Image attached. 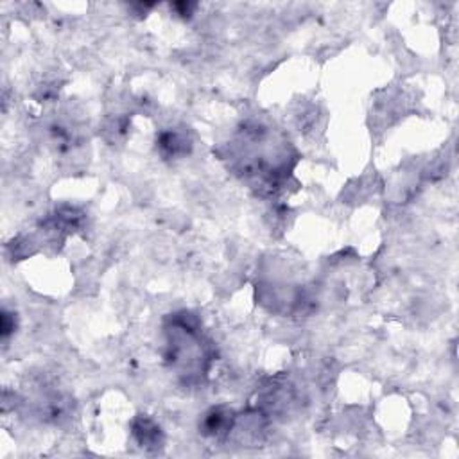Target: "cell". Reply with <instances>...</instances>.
Here are the masks:
<instances>
[{
  "mask_svg": "<svg viewBox=\"0 0 459 459\" xmlns=\"http://www.w3.org/2000/svg\"><path fill=\"white\" fill-rule=\"evenodd\" d=\"M232 413L225 411V409H212L207 415L203 422L205 433L210 434V436H221V434H226L232 430Z\"/></svg>",
  "mask_w": 459,
  "mask_h": 459,
  "instance_id": "2",
  "label": "cell"
},
{
  "mask_svg": "<svg viewBox=\"0 0 459 459\" xmlns=\"http://www.w3.org/2000/svg\"><path fill=\"white\" fill-rule=\"evenodd\" d=\"M133 433L137 436L138 443L145 448H156L162 443V433H160V427L155 426L151 420L140 418L133 427Z\"/></svg>",
  "mask_w": 459,
  "mask_h": 459,
  "instance_id": "1",
  "label": "cell"
}]
</instances>
